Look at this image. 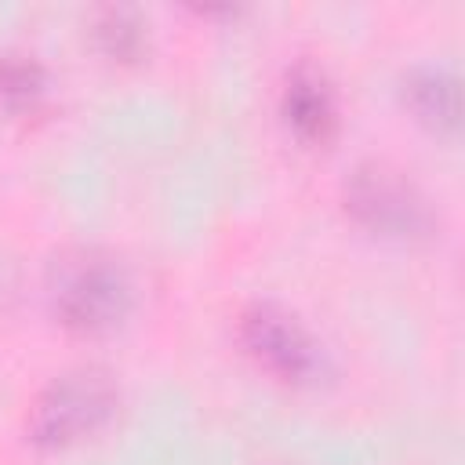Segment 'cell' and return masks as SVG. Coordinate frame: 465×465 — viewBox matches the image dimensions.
Segmentation results:
<instances>
[{
  "label": "cell",
  "instance_id": "cell-1",
  "mask_svg": "<svg viewBox=\"0 0 465 465\" xmlns=\"http://www.w3.org/2000/svg\"><path fill=\"white\" fill-rule=\"evenodd\" d=\"M51 309L65 327L80 334H105L131 312V280L109 254H62L51 269Z\"/></svg>",
  "mask_w": 465,
  "mask_h": 465
},
{
  "label": "cell",
  "instance_id": "cell-2",
  "mask_svg": "<svg viewBox=\"0 0 465 465\" xmlns=\"http://www.w3.org/2000/svg\"><path fill=\"white\" fill-rule=\"evenodd\" d=\"M116 407V389L102 371H73L44 389L29 414V436L40 447H69L91 436Z\"/></svg>",
  "mask_w": 465,
  "mask_h": 465
},
{
  "label": "cell",
  "instance_id": "cell-3",
  "mask_svg": "<svg viewBox=\"0 0 465 465\" xmlns=\"http://www.w3.org/2000/svg\"><path fill=\"white\" fill-rule=\"evenodd\" d=\"M352 218L385 240H414L429 229V207L418 189L381 163L360 167L345 185Z\"/></svg>",
  "mask_w": 465,
  "mask_h": 465
},
{
  "label": "cell",
  "instance_id": "cell-4",
  "mask_svg": "<svg viewBox=\"0 0 465 465\" xmlns=\"http://www.w3.org/2000/svg\"><path fill=\"white\" fill-rule=\"evenodd\" d=\"M240 338L258 363H265L272 374H280L287 381H309L323 367L320 349L309 338V331L294 316H287L272 305H254L251 312H243Z\"/></svg>",
  "mask_w": 465,
  "mask_h": 465
},
{
  "label": "cell",
  "instance_id": "cell-5",
  "mask_svg": "<svg viewBox=\"0 0 465 465\" xmlns=\"http://www.w3.org/2000/svg\"><path fill=\"white\" fill-rule=\"evenodd\" d=\"M283 116L302 142H323L334 127V98L316 73H294L283 91Z\"/></svg>",
  "mask_w": 465,
  "mask_h": 465
},
{
  "label": "cell",
  "instance_id": "cell-6",
  "mask_svg": "<svg viewBox=\"0 0 465 465\" xmlns=\"http://www.w3.org/2000/svg\"><path fill=\"white\" fill-rule=\"evenodd\" d=\"M407 102L432 131L450 134L458 127V84L443 69H418L407 80Z\"/></svg>",
  "mask_w": 465,
  "mask_h": 465
},
{
  "label": "cell",
  "instance_id": "cell-7",
  "mask_svg": "<svg viewBox=\"0 0 465 465\" xmlns=\"http://www.w3.org/2000/svg\"><path fill=\"white\" fill-rule=\"evenodd\" d=\"M47 91V76L33 58L7 54L0 58V105L11 113H33Z\"/></svg>",
  "mask_w": 465,
  "mask_h": 465
},
{
  "label": "cell",
  "instance_id": "cell-8",
  "mask_svg": "<svg viewBox=\"0 0 465 465\" xmlns=\"http://www.w3.org/2000/svg\"><path fill=\"white\" fill-rule=\"evenodd\" d=\"M98 44H102V51L105 54H113V58H134L138 51H142V25L127 15V11H109L102 22H98Z\"/></svg>",
  "mask_w": 465,
  "mask_h": 465
}]
</instances>
